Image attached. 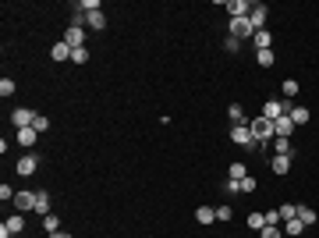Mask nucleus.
I'll use <instances>...</instances> for the list:
<instances>
[{
    "label": "nucleus",
    "instance_id": "obj_38",
    "mask_svg": "<svg viewBox=\"0 0 319 238\" xmlns=\"http://www.w3.org/2000/svg\"><path fill=\"white\" fill-rule=\"evenodd\" d=\"M50 238H71V234H68V231H57V234H50Z\"/></svg>",
    "mask_w": 319,
    "mask_h": 238
},
{
    "label": "nucleus",
    "instance_id": "obj_24",
    "mask_svg": "<svg viewBox=\"0 0 319 238\" xmlns=\"http://www.w3.org/2000/svg\"><path fill=\"white\" fill-rule=\"evenodd\" d=\"M298 220H302V224L308 227V224H316L319 217H316V210H308V206H298Z\"/></svg>",
    "mask_w": 319,
    "mask_h": 238
},
{
    "label": "nucleus",
    "instance_id": "obj_12",
    "mask_svg": "<svg viewBox=\"0 0 319 238\" xmlns=\"http://www.w3.org/2000/svg\"><path fill=\"white\" fill-rule=\"evenodd\" d=\"M71 54H74V50H71V47L64 43V39H60V43H54V47H50V57H54L57 64H64V61H71Z\"/></svg>",
    "mask_w": 319,
    "mask_h": 238
},
{
    "label": "nucleus",
    "instance_id": "obj_29",
    "mask_svg": "<svg viewBox=\"0 0 319 238\" xmlns=\"http://www.w3.org/2000/svg\"><path fill=\"white\" fill-rule=\"evenodd\" d=\"M245 174H248V171H245V164H230V178H234V181H242Z\"/></svg>",
    "mask_w": 319,
    "mask_h": 238
},
{
    "label": "nucleus",
    "instance_id": "obj_14",
    "mask_svg": "<svg viewBox=\"0 0 319 238\" xmlns=\"http://www.w3.org/2000/svg\"><path fill=\"white\" fill-rule=\"evenodd\" d=\"M273 128H276V135H284V139H291V128H294V121H291V114H284V117H276V121H273Z\"/></svg>",
    "mask_w": 319,
    "mask_h": 238
},
{
    "label": "nucleus",
    "instance_id": "obj_9",
    "mask_svg": "<svg viewBox=\"0 0 319 238\" xmlns=\"http://www.w3.org/2000/svg\"><path fill=\"white\" fill-rule=\"evenodd\" d=\"M270 171H273V174H288V171H291V153H273Z\"/></svg>",
    "mask_w": 319,
    "mask_h": 238
},
{
    "label": "nucleus",
    "instance_id": "obj_10",
    "mask_svg": "<svg viewBox=\"0 0 319 238\" xmlns=\"http://www.w3.org/2000/svg\"><path fill=\"white\" fill-rule=\"evenodd\" d=\"M266 15H270V8H266V4H252L248 22H252V29H256V32H259V29H266Z\"/></svg>",
    "mask_w": 319,
    "mask_h": 238
},
{
    "label": "nucleus",
    "instance_id": "obj_22",
    "mask_svg": "<svg viewBox=\"0 0 319 238\" xmlns=\"http://www.w3.org/2000/svg\"><path fill=\"white\" fill-rule=\"evenodd\" d=\"M288 114H291V121H294V125H305V121H308V107H291Z\"/></svg>",
    "mask_w": 319,
    "mask_h": 238
},
{
    "label": "nucleus",
    "instance_id": "obj_18",
    "mask_svg": "<svg viewBox=\"0 0 319 238\" xmlns=\"http://www.w3.org/2000/svg\"><path fill=\"white\" fill-rule=\"evenodd\" d=\"M4 224H8V231H11V234H18V231H25V213H11Z\"/></svg>",
    "mask_w": 319,
    "mask_h": 238
},
{
    "label": "nucleus",
    "instance_id": "obj_31",
    "mask_svg": "<svg viewBox=\"0 0 319 238\" xmlns=\"http://www.w3.org/2000/svg\"><path fill=\"white\" fill-rule=\"evenodd\" d=\"M256 188H259V181H256V178H248V174H245V178H242V192H256Z\"/></svg>",
    "mask_w": 319,
    "mask_h": 238
},
{
    "label": "nucleus",
    "instance_id": "obj_5",
    "mask_svg": "<svg viewBox=\"0 0 319 238\" xmlns=\"http://www.w3.org/2000/svg\"><path fill=\"white\" fill-rule=\"evenodd\" d=\"M32 121H36V110H28V107L11 110V125H18V128H32Z\"/></svg>",
    "mask_w": 319,
    "mask_h": 238
},
{
    "label": "nucleus",
    "instance_id": "obj_32",
    "mask_svg": "<svg viewBox=\"0 0 319 238\" xmlns=\"http://www.w3.org/2000/svg\"><path fill=\"white\" fill-rule=\"evenodd\" d=\"M280 217H284V220H291V217H298V206H291V203H284V206H280Z\"/></svg>",
    "mask_w": 319,
    "mask_h": 238
},
{
    "label": "nucleus",
    "instance_id": "obj_25",
    "mask_svg": "<svg viewBox=\"0 0 319 238\" xmlns=\"http://www.w3.org/2000/svg\"><path fill=\"white\" fill-rule=\"evenodd\" d=\"M248 227L252 231H262L266 227V213H248Z\"/></svg>",
    "mask_w": 319,
    "mask_h": 238
},
{
    "label": "nucleus",
    "instance_id": "obj_17",
    "mask_svg": "<svg viewBox=\"0 0 319 238\" xmlns=\"http://www.w3.org/2000/svg\"><path fill=\"white\" fill-rule=\"evenodd\" d=\"M227 117H230V121H234V125H248V117H245V110H242V103H230V107H227Z\"/></svg>",
    "mask_w": 319,
    "mask_h": 238
},
{
    "label": "nucleus",
    "instance_id": "obj_33",
    "mask_svg": "<svg viewBox=\"0 0 319 238\" xmlns=\"http://www.w3.org/2000/svg\"><path fill=\"white\" fill-rule=\"evenodd\" d=\"M280 89H284V96H294V93H298V82H294V78H288Z\"/></svg>",
    "mask_w": 319,
    "mask_h": 238
},
{
    "label": "nucleus",
    "instance_id": "obj_16",
    "mask_svg": "<svg viewBox=\"0 0 319 238\" xmlns=\"http://www.w3.org/2000/svg\"><path fill=\"white\" fill-rule=\"evenodd\" d=\"M252 43H256V50H270V47H273V36H270L266 29H259V32L252 36Z\"/></svg>",
    "mask_w": 319,
    "mask_h": 238
},
{
    "label": "nucleus",
    "instance_id": "obj_1",
    "mask_svg": "<svg viewBox=\"0 0 319 238\" xmlns=\"http://www.w3.org/2000/svg\"><path fill=\"white\" fill-rule=\"evenodd\" d=\"M248 128L256 135V146H266L270 139H276V128H273L270 117H256V121H248Z\"/></svg>",
    "mask_w": 319,
    "mask_h": 238
},
{
    "label": "nucleus",
    "instance_id": "obj_36",
    "mask_svg": "<svg viewBox=\"0 0 319 238\" xmlns=\"http://www.w3.org/2000/svg\"><path fill=\"white\" fill-rule=\"evenodd\" d=\"M0 199H4V203L14 199V188H11V185H0Z\"/></svg>",
    "mask_w": 319,
    "mask_h": 238
},
{
    "label": "nucleus",
    "instance_id": "obj_13",
    "mask_svg": "<svg viewBox=\"0 0 319 238\" xmlns=\"http://www.w3.org/2000/svg\"><path fill=\"white\" fill-rule=\"evenodd\" d=\"M36 213H43V217L54 213V210H50V192H46V188H36Z\"/></svg>",
    "mask_w": 319,
    "mask_h": 238
},
{
    "label": "nucleus",
    "instance_id": "obj_27",
    "mask_svg": "<svg viewBox=\"0 0 319 238\" xmlns=\"http://www.w3.org/2000/svg\"><path fill=\"white\" fill-rule=\"evenodd\" d=\"M32 128H36L39 135H43V132L50 128V117H46V114H36V121H32Z\"/></svg>",
    "mask_w": 319,
    "mask_h": 238
},
{
    "label": "nucleus",
    "instance_id": "obj_20",
    "mask_svg": "<svg viewBox=\"0 0 319 238\" xmlns=\"http://www.w3.org/2000/svg\"><path fill=\"white\" fill-rule=\"evenodd\" d=\"M195 220H198V224H213V220H216V210H210V206H198V210H195Z\"/></svg>",
    "mask_w": 319,
    "mask_h": 238
},
{
    "label": "nucleus",
    "instance_id": "obj_30",
    "mask_svg": "<svg viewBox=\"0 0 319 238\" xmlns=\"http://www.w3.org/2000/svg\"><path fill=\"white\" fill-rule=\"evenodd\" d=\"M14 93V82L11 78H0V96H11Z\"/></svg>",
    "mask_w": 319,
    "mask_h": 238
},
{
    "label": "nucleus",
    "instance_id": "obj_37",
    "mask_svg": "<svg viewBox=\"0 0 319 238\" xmlns=\"http://www.w3.org/2000/svg\"><path fill=\"white\" fill-rule=\"evenodd\" d=\"M230 213H234L230 206H216V220H230Z\"/></svg>",
    "mask_w": 319,
    "mask_h": 238
},
{
    "label": "nucleus",
    "instance_id": "obj_8",
    "mask_svg": "<svg viewBox=\"0 0 319 238\" xmlns=\"http://www.w3.org/2000/svg\"><path fill=\"white\" fill-rule=\"evenodd\" d=\"M64 43H68L71 50H82V47H86V29H74V25H71V29L64 32Z\"/></svg>",
    "mask_w": 319,
    "mask_h": 238
},
{
    "label": "nucleus",
    "instance_id": "obj_4",
    "mask_svg": "<svg viewBox=\"0 0 319 238\" xmlns=\"http://www.w3.org/2000/svg\"><path fill=\"white\" fill-rule=\"evenodd\" d=\"M36 167H39V156H36V153H25V156H18V164H14V171H18L22 178L36 174Z\"/></svg>",
    "mask_w": 319,
    "mask_h": 238
},
{
    "label": "nucleus",
    "instance_id": "obj_3",
    "mask_svg": "<svg viewBox=\"0 0 319 238\" xmlns=\"http://www.w3.org/2000/svg\"><path fill=\"white\" fill-rule=\"evenodd\" d=\"M230 36H234V39H252L256 29H252L248 18H230Z\"/></svg>",
    "mask_w": 319,
    "mask_h": 238
},
{
    "label": "nucleus",
    "instance_id": "obj_23",
    "mask_svg": "<svg viewBox=\"0 0 319 238\" xmlns=\"http://www.w3.org/2000/svg\"><path fill=\"white\" fill-rule=\"evenodd\" d=\"M89 29H96V32L106 29V15H103V11H92V15H89Z\"/></svg>",
    "mask_w": 319,
    "mask_h": 238
},
{
    "label": "nucleus",
    "instance_id": "obj_2",
    "mask_svg": "<svg viewBox=\"0 0 319 238\" xmlns=\"http://www.w3.org/2000/svg\"><path fill=\"white\" fill-rule=\"evenodd\" d=\"M288 110H291V103H284V100H266V103H262V117H270V121L284 117Z\"/></svg>",
    "mask_w": 319,
    "mask_h": 238
},
{
    "label": "nucleus",
    "instance_id": "obj_34",
    "mask_svg": "<svg viewBox=\"0 0 319 238\" xmlns=\"http://www.w3.org/2000/svg\"><path fill=\"white\" fill-rule=\"evenodd\" d=\"M71 61H74V64H86V61H89V54H86V47H82V50H74V54H71Z\"/></svg>",
    "mask_w": 319,
    "mask_h": 238
},
{
    "label": "nucleus",
    "instance_id": "obj_28",
    "mask_svg": "<svg viewBox=\"0 0 319 238\" xmlns=\"http://www.w3.org/2000/svg\"><path fill=\"white\" fill-rule=\"evenodd\" d=\"M256 61H259V68H270V64H273V50H259Z\"/></svg>",
    "mask_w": 319,
    "mask_h": 238
},
{
    "label": "nucleus",
    "instance_id": "obj_15",
    "mask_svg": "<svg viewBox=\"0 0 319 238\" xmlns=\"http://www.w3.org/2000/svg\"><path fill=\"white\" fill-rule=\"evenodd\" d=\"M36 135H39L36 128H18V146H25V149H32V146H36Z\"/></svg>",
    "mask_w": 319,
    "mask_h": 238
},
{
    "label": "nucleus",
    "instance_id": "obj_19",
    "mask_svg": "<svg viewBox=\"0 0 319 238\" xmlns=\"http://www.w3.org/2000/svg\"><path fill=\"white\" fill-rule=\"evenodd\" d=\"M305 231V224L298 220V217H291V220H284V238H294V234H302Z\"/></svg>",
    "mask_w": 319,
    "mask_h": 238
},
{
    "label": "nucleus",
    "instance_id": "obj_7",
    "mask_svg": "<svg viewBox=\"0 0 319 238\" xmlns=\"http://www.w3.org/2000/svg\"><path fill=\"white\" fill-rule=\"evenodd\" d=\"M14 210L18 213H28V210H36V192H14Z\"/></svg>",
    "mask_w": 319,
    "mask_h": 238
},
{
    "label": "nucleus",
    "instance_id": "obj_6",
    "mask_svg": "<svg viewBox=\"0 0 319 238\" xmlns=\"http://www.w3.org/2000/svg\"><path fill=\"white\" fill-rule=\"evenodd\" d=\"M230 139H234L238 146H256V135H252L248 125H234V128H230Z\"/></svg>",
    "mask_w": 319,
    "mask_h": 238
},
{
    "label": "nucleus",
    "instance_id": "obj_11",
    "mask_svg": "<svg viewBox=\"0 0 319 238\" xmlns=\"http://www.w3.org/2000/svg\"><path fill=\"white\" fill-rule=\"evenodd\" d=\"M227 11H230V18H248L252 15V4H248V0H230Z\"/></svg>",
    "mask_w": 319,
    "mask_h": 238
},
{
    "label": "nucleus",
    "instance_id": "obj_21",
    "mask_svg": "<svg viewBox=\"0 0 319 238\" xmlns=\"http://www.w3.org/2000/svg\"><path fill=\"white\" fill-rule=\"evenodd\" d=\"M43 231H46V234H57V231H60V220H57V213H46V217H43Z\"/></svg>",
    "mask_w": 319,
    "mask_h": 238
},
{
    "label": "nucleus",
    "instance_id": "obj_26",
    "mask_svg": "<svg viewBox=\"0 0 319 238\" xmlns=\"http://www.w3.org/2000/svg\"><path fill=\"white\" fill-rule=\"evenodd\" d=\"M273 153H291V139L276 135V139H273Z\"/></svg>",
    "mask_w": 319,
    "mask_h": 238
},
{
    "label": "nucleus",
    "instance_id": "obj_35",
    "mask_svg": "<svg viewBox=\"0 0 319 238\" xmlns=\"http://www.w3.org/2000/svg\"><path fill=\"white\" fill-rule=\"evenodd\" d=\"M262 238H284V231H276V227L266 224V227H262Z\"/></svg>",
    "mask_w": 319,
    "mask_h": 238
}]
</instances>
